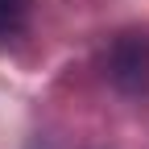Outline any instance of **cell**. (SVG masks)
Instances as JSON below:
<instances>
[{"label":"cell","instance_id":"cell-1","mask_svg":"<svg viewBox=\"0 0 149 149\" xmlns=\"http://www.w3.org/2000/svg\"><path fill=\"white\" fill-rule=\"evenodd\" d=\"M112 83L124 91H145L149 87V33H124L116 46H112Z\"/></svg>","mask_w":149,"mask_h":149},{"label":"cell","instance_id":"cell-2","mask_svg":"<svg viewBox=\"0 0 149 149\" xmlns=\"http://www.w3.org/2000/svg\"><path fill=\"white\" fill-rule=\"evenodd\" d=\"M29 17V0H0V37H13Z\"/></svg>","mask_w":149,"mask_h":149}]
</instances>
